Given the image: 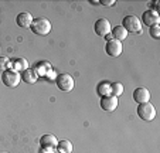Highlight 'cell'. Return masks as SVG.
Listing matches in <instances>:
<instances>
[{
  "instance_id": "6da1fadb",
  "label": "cell",
  "mask_w": 160,
  "mask_h": 153,
  "mask_svg": "<svg viewBox=\"0 0 160 153\" xmlns=\"http://www.w3.org/2000/svg\"><path fill=\"white\" fill-rule=\"evenodd\" d=\"M30 30L37 36H47L51 31V23L45 17H36L30 26Z\"/></svg>"
},
{
  "instance_id": "7a4b0ae2",
  "label": "cell",
  "mask_w": 160,
  "mask_h": 153,
  "mask_svg": "<svg viewBox=\"0 0 160 153\" xmlns=\"http://www.w3.org/2000/svg\"><path fill=\"white\" fill-rule=\"evenodd\" d=\"M21 81V75L20 72L14 71V69L9 68L6 71L2 72V82L9 88H16Z\"/></svg>"
},
{
  "instance_id": "3957f363",
  "label": "cell",
  "mask_w": 160,
  "mask_h": 153,
  "mask_svg": "<svg viewBox=\"0 0 160 153\" xmlns=\"http://www.w3.org/2000/svg\"><path fill=\"white\" fill-rule=\"evenodd\" d=\"M138 116L140 119L146 120V122H150L154 119L156 116V109L152 105L150 102H145V104H139L138 105Z\"/></svg>"
},
{
  "instance_id": "277c9868",
  "label": "cell",
  "mask_w": 160,
  "mask_h": 153,
  "mask_svg": "<svg viewBox=\"0 0 160 153\" xmlns=\"http://www.w3.org/2000/svg\"><path fill=\"white\" fill-rule=\"evenodd\" d=\"M122 27L128 33H140L142 31V23L136 16H126L122 20Z\"/></svg>"
},
{
  "instance_id": "5b68a950",
  "label": "cell",
  "mask_w": 160,
  "mask_h": 153,
  "mask_svg": "<svg viewBox=\"0 0 160 153\" xmlns=\"http://www.w3.org/2000/svg\"><path fill=\"white\" fill-rule=\"evenodd\" d=\"M55 84H57L58 89L64 91V92H70L74 89L75 82H74V78L70 74H60L55 79Z\"/></svg>"
},
{
  "instance_id": "8992f818",
  "label": "cell",
  "mask_w": 160,
  "mask_h": 153,
  "mask_svg": "<svg viewBox=\"0 0 160 153\" xmlns=\"http://www.w3.org/2000/svg\"><path fill=\"white\" fill-rule=\"evenodd\" d=\"M57 145H58V140L55 139L54 135H42L41 139H40V146H41V150L42 152H54L57 149Z\"/></svg>"
},
{
  "instance_id": "52a82bcc",
  "label": "cell",
  "mask_w": 160,
  "mask_h": 153,
  "mask_svg": "<svg viewBox=\"0 0 160 153\" xmlns=\"http://www.w3.org/2000/svg\"><path fill=\"white\" fill-rule=\"evenodd\" d=\"M94 30H95V33H97V36L105 37V36H108V34L111 33L112 27H111V23H109L108 18L101 17V18H98V20L95 21Z\"/></svg>"
},
{
  "instance_id": "ba28073f",
  "label": "cell",
  "mask_w": 160,
  "mask_h": 153,
  "mask_svg": "<svg viewBox=\"0 0 160 153\" xmlns=\"http://www.w3.org/2000/svg\"><path fill=\"white\" fill-rule=\"evenodd\" d=\"M105 51L106 54L111 55V57H119L122 53V43L118 40H111V41H106L105 44Z\"/></svg>"
},
{
  "instance_id": "9c48e42d",
  "label": "cell",
  "mask_w": 160,
  "mask_h": 153,
  "mask_svg": "<svg viewBox=\"0 0 160 153\" xmlns=\"http://www.w3.org/2000/svg\"><path fill=\"white\" fill-rule=\"evenodd\" d=\"M101 108L106 112H112L118 108V98L113 95H108L101 98Z\"/></svg>"
},
{
  "instance_id": "30bf717a",
  "label": "cell",
  "mask_w": 160,
  "mask_h": 153,
  "mask_svg": "<svg viewBox=\"0 0 160 153\" xmlns=\"http://www.w3.org/2000/svg\"><path fill=\"white\" fill-rule=\"evenodd\" d=\"M142 21L148 26V27H152V26L159 24L160 17H159L156 10H146V12L142 14Z\"/></svg>"
},
{
  "instance_id": "8fae6325",
  "label": "cell",
  "mask_w": 160,
  "mask_h": 153,
  "mask_svg": "<svg viewBox=\"0 0 160 153\" xmlns=\"http://www.w3.org/2000/svg\"><path fill=\"white\" fill-rule=\"evenodd\" d=\"M149 99H150V92H149V89H146V88L140 87L133 91V101L138 102V104L149 102Z\"/></svg>"
},
{
  "instance_id": "7c38bea8",
  "label": "cell",
  "mask_w": 160,
  "mask_h": 153,
  "mask_svg": "<svg viewBox=\"0 0 160 153\" xmlns=\"http://www.w3.org/2000/svg\"><path fill=\"white\" fill-rule=\"evenodd\" d=\"M33 20H34L33 16L27 12L20 13V14H17V17H16V23H17V26L21 28H30Z\"/></svg>"
},
{
  "instance_id": "4fadbf2b",
  "label": "cell",
  "mask_w": 160,
  "mask_h": 153,
  "mask_svg": "<svg viewBox=\"0 0 160 153\" xmlns=\"http://www.w3.org/2000/svg\"><path fill=\"white\" fill-rule=\"evenodd\" d=\"M21 79L26 82V84H36V81L38 79V75H37V72L34 71L33 68H27L26 71H23V74H21Z\"/></svg>"
},
{
  "instance_id": "5bb4252c",
  "label": "cell",
  "mask_w": 160,
  "mask_h": 153,
  "mask_svg": "<svg viewBox=\"0 0 160 153\" xmlns=\"http://www.w3.org/2000/svg\"><path fill=\"white\" fill-rule=\"evenodd\" d=\"M33 69L37 72V75H48L51 72V65L48 61H40L34 65Z\"/></svg>"
},
{
  "instance_id": "9a60e30c",
  "label": "cell",
  "mask_w": 160,
  "mask_h": 153,
  "mask_svg": "<svg viewBox=\"0 0 160 153\" xmlns=\"http://www.w3.org/2000/svg\"><path fill=\"white\" fill-rule=\"evenodd\" d=\"M111 36L113 40H118V41L122 43V40H126L128 37V31L125 30L122 26H115V27L111 30Z\"/></svg>"
},
{
  "instance_id": "2e32d148",
  "label": "cell",
  "mask_w": 160,
  "mask_h": 153,
  "mask_svg": "<svg viewBox=\"0 0 160 153\" xmlns=\"http://www.w3.org/2000/svg\"><path fill=\"white\" fill-rule=\"evenodd\" d=\"M28 68V63L26 58H16V60L12 61V69H14V71L17 72H23L26 71V69Z\"/></svg>"
},
{
  "instance_id": "e0dca14e",
  "label": "cell",
  "mask_w": 160,
  "mask_h": 153,
  "mask_svg": "<svg viewBox=\"0 0 160 153\" xmlns=\"http://www.w3.org/2000/svg\"><path fill=\"white\" fill-rule=\"evenodd\" d=\"M97 94L99 96H108V95H111V84H109L108 81H102V82H99L98 84V87H97Z\"/></svg>"
},
{
  "instance_id": "ac0fdd59",
  "label": "cell",
  "mask_w": 160,
  "mask_h": 153,
  "mask_svg": "<svg viewBox=\"0 0 160 153\" xmlns=\"http://www.w3.org/2000/svg\"><path fill=\"white\" fill-rule=\"evenodd\" d=\"M57 149L64 153H71L72 152V143L70 140H60L57 145Z\"/></svg>"
},
{
  "instance_id": "d6986e66",
  "label": "cell",
  "mask_w": 160,
  "mask_h": 153,
  "mask_svg": "<svg viewBox=\"0 0 160 153\" xmlns=\"http://www.w3.org/2000/svg\"><path fill=\"white\" fill-rule=\"evenodd\" d=\"M122 94H123V85H122L121 82H113V84H111V95L118 98Z\"/></svg>"
},
{
  "instance_id": "ffe728a7",
  "label": "cell",
  "mask_w": 160,
  "mask_h": 153,
  "mask_svg": "<svg viewBox=\"0 0 160 153\" xmlns=\"http://www.w3.org/2000/svg\"><path fill=\"white\" fill-rule=\"evenodd\" d=\"M149 34H150V37H152V38H154V40L159 38V37H160V26H159V24L149 27Z\"/></svg>"
},
{
  "instance_id": "44dd1931",
  "label": "cell",
  "mask_w": 160,
  "mask_h": 153,
  "mask_svg": "<svg viewBox=\"0 0 160 153\" xmlns=\"http://www.w3.org/2000/svg\"><path fill=\"white\" fill-rule=\"evenodd\" d=\"M9 67L12 68V61L6 57H0V71H6L9 69Z\"/></svg>"
},
{
  "instance_id": "7402d4cb",
  "label": "cell",
  "mask_w": 160,
  "mask_h": 153,
  "mask_svg": "<svg viewBox=\"0 0 160 153\" xmlns=\"http://www.w3.org/2000/svg\"><path fill=\"white\" fill-rule=\"evenodd\" d=\"M99 4H103V6H113V4H116L115 0H101Z\"/></svg>"
},
{
  "instance_id": "603a6c76",
  "label": "cell",
  "mask_w": 160,
  "mask_h": 153,
  "mask_svg": "<svg viewBox=\"0 0 160 153\" xmlns=\"http://www.w3.org/2000/svg\"><path fill=\"white\" fill-rule=\"evenodd\" d=\"M89 3L91 4H99V2H98V0H89Z\"/></svg>"
},
{
  "instance_id": "cb8c5ba5",
  "label": "cell",
  "mask_w": 160,
  "mask_h": 153,
  "mask_svg": "<svg viewBox=\"0 0 160 153\" xmlns=\"http://www.w3.org/2000/svg\"><path fill=\"white\" fill-rule=\"evenodd\" d=\"M152 7H153V10H154V9H156V7H157V2H154V3H153V4H152Z\"/></svg>"
},
{
  "instance_id": "d4e9b609",
  "label": "cell",
  "mask_w": 160,
  "mask_h": 153,
  "mask_svg": "<svg viewBox=\"0 0 160 153\" xmlns=\"http://www.w3.org/2000/svg\"><path fill=\"white\" fill-rule=\"evenodd\" d=\"M54 153H64V152H61V150H58V149H55V150H54Z\"/></svg>"
},
{
  "instance_id": "484cf974",
  "label": "cell",
  "mask_w": 160,
  "mask_h": 153,
  "mask_svg": "<svg viewBox=\"0 0 160 153\" xmlns=\"http://www.w3.org/2000/svg\"><path fill=\"white\" fill-rule=\"evenodd\" d=\"M42 153H44V152H42ZM47 153H54V152H47Z\"/></svg>"
},
{
  "instance_id": "4316f807",
  "label": "cell",
  "mask_w": 160,
  "mask_h": 153,
  "mask_svg": "<svg viewBox=\"0 0 160 153\" xmlns=\"http://www.w3.org/2000/svg\"><path fill=\"white\" fill-rule=\"evenodd\" d=\"M3 153H7V152H3Z\"/></svg>"
}]
</instances>
